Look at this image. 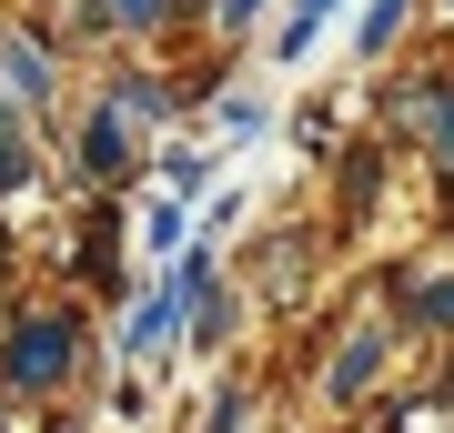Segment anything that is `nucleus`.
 <instances>
[{
    "label": "nucleus",
    "mask_w": 454,
    "mask_h": 433,
    "mask_svg": "<svg viewBox=\"0 0 454 433\" xmlns=\"http://www.w3.org/2000/svg\"><path fill=\"white\" fill-rule=\"evenodd\" d=\"M71 363H82V322H71V313H20L11 343H0V383H11V393L71 383Z\"/></svg>",
    "instance_id": "obj_1"
},
{
    "label": "nucleus",
    "mask_w": 454,
    "mask_h": 433,
    "mask_svg": "<svg viewBox=\"0 0 454 433\" xmlns=\"http://www.w3.org/2000/svg\"><path fill=\"white\" fill-rule=\"evenodd\" d=\"M0 101H11V112L51 101V50H41L31 31H0Z\"/></svg>",
    "instance_id": "obj_2"
},
{
    "label": "nucleus",
    "mask_w": 454,
    "mask_h": 433,
    "mask_svg": "<svg viewBox=\"0 0 454 433\" xmlns=\"http://www.w3.org/2000/svg\"><path fill=\"white\" fill-rule=\"evenodd\" d=\"M394 121L424 131V142L454 161V91H444V81H404V91H394Z\"/></svg>",
    "instance_id": "obj_3"
},
{
    "label": "nucleus",
    "mask_w": 454,
    "mask_h": 433,
    "mask_svg": "<svg viewBox=\"0 0 454 433\" xmlns=\"http://www.w3.org/2000/svg\"><path fill=\"white\" fill-rule=\"evenodd\" d=\"M82 172H91V182H121V172H131V121L91 112V131H82Z\"/></svg>",
    "instance_id": "obj_4"
},
{
    "label": "nucleus",
    "mask_w": 454,
    "mask_h": 433,
    "mask_svg": "<svg viewBox=\"0 0 454 433\" xmlns=\"http://www.w3.org/2000/svg\"><path fill=\"white\" fill-rule=\"evenodd\" d=\"M112 232H121V212H112V202H101V212H91V232H82V273H91L101 292H121V282H131V273H121V262H112Z\"/></svg>",
    "instance_id": "obj_5"
},
{
    "label": "nucleus",
    "mask_w": 454,
    "mask_h": 433,
    "mask_svg": "<svg viewBox=\"0 0 454 433\" xmlns=\"http://www.w3.org/2000/svg\"><path fill=\"white\" fill-rule=\"evenodd\" d=\"M373 373H384V333H354V343H343V363H333V403H354Z\"/></svg>",
    "instance_id": "obj_6"
},
{
    "label": "nucleus",
    "mask_w": 454,
    "mask_h": 433,
    "mask_svg": "<svg viewBox=\"0 0 454 433\" xmlns=\"http://www.w3.org/2000/svg\"><path fill=\"white\" fill-rule=\"evenodd\" d=\"M82 11H91V31H162L172 0H82Z\"/></svg>",
    "instance_id": "obj_7"
},
{
    "label": "nucleus",
    "mask_w": 454,
    "mask_h": 433,
    "mask_svg": "<svg viewBox=\"0 0 454 433\" xmlns=\"http://www.w3.org/2000/svg\"><path fill=\"white\" fill-rule=\"evenodd\" d=\"M324 20H333V0H293V20H283V31H273V61H303V50H313V31H324Z\"/></svg>",
    "instance_id": "obj_8"
},
{
    "label": "nucleus",
    "mask_w": 454,
    "mask_h": 433,
    "mask_svg": "<svg viewBox=\"0 0 454 433\" xmlns=\"http://www.w3.org/2000/svg\"><path fill=\"white\" fill-rule=\"evenodd\" d=\"M162 101H172L162 81H121V91L101 101V112H112V121H152V112H162Z\"/></svg>",
    "instance_id": "obj_9"
},
{
    "label": "nucleus",
    "mask_w": 454,
    "mask_h": 433,
    "mask_svg": "<svg viewBox=\"0 0 454 433\" xmlns=\"http://www.w3.org/2000/svg\"><path fill=\"white\" fill-rule=\"evenodd\" d=\"M373 192H384V151H354V161H343V202H373Z\"/></svg>",
    "instance_id": "obj_10"
},
{
    "label": "nucleus",
    "mask_w": 454,
    "mask_h": 433,
    "mask_svg": "<svg viewBox=\"0 0 454 433\" xmlns=\"http://www.w3.org/2000/svg\"><path fill=\"white\" fill-rule=\"evenodd\" d=\"M414 322H434V333H454V273H434L414 292Z\"/></svg>",
    "instance_id": "obj_11"
},
{
    "label": "nucleus",
    "mask_w": 454,
    "mask_h": 433,
    "mask_svg": "<svg viewBox=\"0 0 454 433\" xmlns=\"http://www.w3.org/2000/svg\"><path fill=\"white\" fill-rule=\"evenodd\" d=\"M20 112H11V101H0V192H20V172H31V151H20V131H11Z\"/></svg>",
    "instance_id": "obj_12"
},
{
    "label": "nucleus",
    "mask_w": 454,
    "mask_h": 433,
    "mask_svg": "<svg viewBox=\"0 0 454 433\" xmlns=\"http://www.w3.org/2000/svg\"><path fill=\"white\" fill-rule=\"evenodd\" d=\"M394 31H404V0H373V11H364V61H373Z\"/></svg>",
    "instance_id": "obj_13"
},
{
    "label": "nucleus",
    "mask_w": 454,
    "mask_h": 433,
    "mask_svg": "<svg viewBox=\"0 0 454 433\" xmlns=\"http://www.w3.org/2000/svg\"><path fill=\"white\" fill-rule=\"evenodd\" d=\"M262 11V0H212V20H253Z\"/></svg>",
    "instance_id": "obj_14"
},
{
    "label": "nucleus",
    "mask_w": 454,
    "mask_h": 433,
    "mask_svg": "<svg viewBox=\"0 0 454 433\" xmlns=\"http://www.w3.org/2000/svg\"><path fill=\"white\" fill-rule=\"evenodd\" d=\"M444 11H454V0H444Z\"/></svg>",
    "instance_id": "obj_15"
}]
</instances>
